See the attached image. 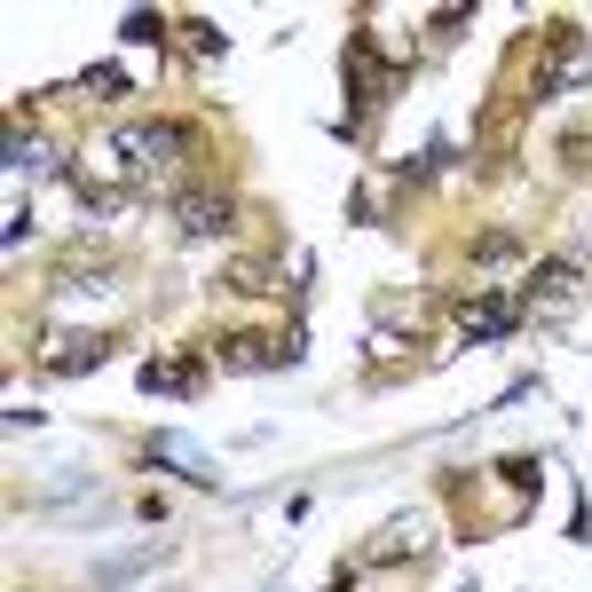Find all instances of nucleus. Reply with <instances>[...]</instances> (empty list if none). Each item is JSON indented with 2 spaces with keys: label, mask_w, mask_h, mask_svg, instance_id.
I'll list each match as a JSON object with an SVG mask.
<instances>
[{
  "label": "nucleus",
  "mask_w": 592,
  "mask_h": 592,
  "mask_svg": "<svg viewBox=\"0 0 592 592\" xmlns=\"http://www.w3.org/2000/svg\"><path fill=\"white\" fill-rule=\"evenodd\" d=\"M222 222H229L222 197H182V229H190V237H206V229H222Z\"/></svg>",
  "instance_id": "423d86ee"
},
{
  "label": "nucleus",
  "mask_w": 592,
  "mask_h": 592,
  "mask_svg": "<svg viewBox=\"0 0 592 592\" xmlns=\"http://www.w3.org/2000/svg\"><path fill=\"white\" fill-rule=\"evenodd\" d=\"M182 151H190V134L166 127V119H159V127H119V134H111V166H119V182H134V190H142V182H166V174L182 166Z\"/></svg>",
  "instance_id": "f257e3e1"
},
{
  "label": "nucleus",
  "mask_w": 592,
  "mask_h": 592,
  "mask_svg": "<svg viewBox=\"0 0 592 592\" xmlns=\"http://www.w3.org/2000/svg\"><path fill=\"white\" fill-rule=\"evenodd\" d=\"M47 364H56V372H95V364H104V340H72V348H47Z\"/></svg>",
  "instance_id": "0eeeda50"
},
{
  "label": "nucleus",
  "mask_w": 592,
  "mask_h": 592,
  "mask_svg": "<svg viewBox=\"0 0 592 592\" xmlns=\"http://www.w3.org/2000/svg\"><path fill=\"white\" fill-rule=\"evenodd\" d=\"M151 459H166V466H182L190 482H214V466H206V451H197V442H182V434H151Z\"/></svg>",
  "instance_id": "20e7f679"
},
{
  "label": "nucleus",
  "mask_w": 592,
  "mask_h": 592,
  "mask_svg": "<svg viewBox=\"0 0 592 592\" xmlns=\"http://www.w3.org/2000/svg\"><path fill=\"white\" fill-rule=\"evenodd\" d=\"M159 32H166V17H151V9H127V17H119V40H127V47L159 40Z\"/></svg>",
  "instance_id": "6e6552de"
},
{
  "label": "nucleus",
  "mask_w": 592,
  "mask_h": 592,
  "mask_svg": "<svg viewBox=\"0 0 592 592\" xmlns=\"http://www.w3.org/2000/svg\"><path fill=\"white\" fill-rule=\"evenodd\" d=\"M197 364H142V395H190Z\"/></svg>",
  "instance_id": "39448f33"
},
{
  "label": "nucleus",
  "mask_w": 592,
  "mask_h": 592,
  "mask_svg": "<svg viewBox=\"0 0 592 592\" xmlns=\"http://www.w3.org/2000/svg\"><path fill=\"white\" fill-rule=\"evenodd\" d=\"M9 174H56V159L40 142H9Z\"/></svg>",
  "instance_id": "1a4fd4ad"
},
{
  "label": "nucleus",
  "mask_w": 592,
  "mask_h": 592,
  "mask_svg": "<svg viewBox=\"0 0 592 592\" xmlns=\"http://www.w3.org/2000/svg\"><path fill=\"white\" fill-rule=\"evenodd\" d=\"M87 95H95V104H119V95H127V72H119V64H95Z\"/></svg>",
  "instance_id": "9d476101"
},
{
  "label": "nucleus",
  "mask_w": 592,
  "mask_h": 592,
  "mask_svg": "<svg viewBox=\"0 0 592 592\" xmlns=\"http://www.w3.org/2000/svg\"><path fill=\"white\" fill-rule=\"evenodd\" d=\"M459 324H466V340H506V332L521 324V301H498V292H482V301L459 309Z\"/></svg>",
  "instance_id": "7ed1b4c3"
},
{
  "label": "nucleus",
  "mask_w": 592,
  "mask_h": 592,
  "mask_svg": "<svg viewBox=\"0 0 592 592\" xmlns=\"http://www.w3.org/2000/svg\"><path fill=\"white\" fill-rule=\"evenodd\" d=\"M577 292H584L577 261H546V269L529 277V316H561V309H577Z\"/></svg>",
  "instance_id": "f03ea898"
}]
</instances>
